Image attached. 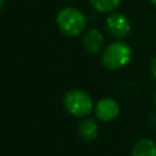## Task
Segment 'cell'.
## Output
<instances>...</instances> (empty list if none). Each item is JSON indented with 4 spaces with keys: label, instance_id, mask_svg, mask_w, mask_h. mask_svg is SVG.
I'll return each mask as SVG.
<instances>
[{
    "label": "cell",
    "instance_id": "cell-10",
    "mask_svg": "<svg viewBox=\"0 0 156 156\" xmlns=\"http://www.w3.org/2000/svg\"><path fill=\"white\" fill-rule=\"evenodd\" d=\"M150 74L152 76V78L156 79V56L150 62Z\"/></svg>",
    "mask_w": 156,
    "mask_h": 156
},
{
    "label": "cell",
    "instance_id": "cell-7",
    "mask_svg": "<svg viewBox=\"0 0 156 156\" xmlns=\"http://www.w3.org/2000/svg\"><path fill=\"white\" fill-rule=\"evenodd\" d=\"M78 133L85 141L94 140L99 134V126L93 118H84L78 126Z\"/></svg>",
    "mask_w": 156,
    "mask_h": 156
},
{
    "label": "cell",
    "instance_id": "cell-4",
    "mask_svg": "<svg viewBox=\"0 0 156 156\" xmlns=\"http://www.w3.org/2000/svg\"><path fill=\"white\" fill-rule=\"evenodd\" d=\"M106 29L113 38L123 39L130 33L132 24L126 15L121 12H112L106 18Z\"/></svg>",
    "mask_w": 156,
    "mask_h": 156
},
{
    "label": "cell",
    "instance_id": "cell-11",
    "mask_svg": "<svg viewBox=\"0 0 156 156\" xmlns=\"http://www.w3.org/2000/svg\"><path fill=\"white\" fill-rule=\"evenodd\" d=\"M149 1H150V4H151V5L156 6V0H149Z\"/></svg>",
    "mask_w": 156,
    "mask_h": 156
},
{
    "label": "cell",
    "instance_id": "cell-12",
    "mask_svg": "<svg viewBox=\"0 0 156 156\" xmlns=\"http://www.w3.org/2000/svg\"><path fill=\"white\" fill-rule=\"evenodd\" d=\"M4 1H5V0H0V10H1L2 6H4Z\"/></svg>",
    "mask_w": 156,
    "mask_h": 156
},
{
    "label": "cell",
    "instance_id": "cell-1",
    "mask_svg": "<svg viewBox=\"0 0 156 156\" xmlns=\"http://www.w3.org/2000/svg\"><path fill=\"white\" fill-rule=\"evenodd\" d=\"M56 24L58 29L67 37H77L84 32L87 27L85 15L72 6L63 7L56 16Z\"/></svg>",
    "mask_w": 156,
    "mask_h": 156
},
{
    "label": "cell",
    "instance_id": "cell-3",
    "mask_svg": "<svg viewBox=\"0 0 156 156\" xmlns=\"http://www.w3.org/2000/svg\"><path fill=\"white\" fill-rule=\"evenodd\" d=\"M65 110L74 117H85L94 110L90 95L82 89H71L63 95Z\"/></svg>",
    "mask_w": 156,
    "mask_h": 156
},
{
    "label": "cell",
    "instance_id": "cell-5",
    "mask_svg": "<svg viewBox=\"0 0 156 156\" xmlns=\"http://www.w3.org/2000/svg\"><path fill=\"white\" fill-rule=\"evenodd\" d=\"M94 112L98 119L102 122H110L115 119L119 113V105L112 98H104L94 106Z\"/></svg>",
    "mask_w": 156,
    "mask_h": 156
},
{
    "label": "cell",
    "instance_id": "cell-9",
    "mask_svg": "<svg viewBox=\"0 0 156 156\" xmlns=\"http://www.w3.org/2000/svg\"><path fill=\"white\" fill-rule=\"evenodd\" d=\"M90 5L99 12L112 13L121 5V0H89Z\"/></svg>",
    "mask_w": 156,
    "mask_h": 156
},
{
    "label": "cell",
    "instance_id": "cell-13",
    "mask_svg": "<svg viewBox=\"0 0 156 156\" xmlns=\"http://www.w3.org/2000/svg\"><path fill=\"white\" fill-rule=\"evenodd\" d=\"M154 102H155V105H156V91H155V94H154Z\"/></svg>",
    "mask_w": 156,
    "mask_h": 156
},
{
    "label": "cell",
    "instance_id": "cell-2",
    "mask_svg": "<svg viewBox=\"0 0 156 156\" xmlns=\"http://www.w3.org/2000/svg\"><path fill=\"white\" fill-rule=\"evenodd\" d=\"M132 58V49L130 46L122 41L117 40L108 44L101 55V63L105 68L110 71H117L123 68Z\"/></svg>",
    "mask_w": 156,
    "mask_h": 156
},
{
    "label": "cell",
    "instance_id": "cell-6",
    "mask_svg": "<svg viewBox=\"0 0 156 156\" xmlns=\"http://www.w3.org/2000/svg\"><path fill=\"white\" fill-rule=\"evenodd\" d=\"M82 44L88 52L98 54L104 49L105 39H104V35L101 34V32L93 28L84 33V35L82 38Z\"/></svg>",
    "mask_w": 156,
    "mask_h": 156
},
{
    "label": "cell",
    "instance_id": "cell-14",
    "mask_svg": "<svg viewBox=\"0 0 156 156\" xmlns=\"http://www.w3.org/2000/svg\"><path fill=\"white\" fill-rule=\"evenodd\" d=\"M155 44H156V43H155Z\"/></svg>",
    "mask_w": 156,
    "mask_h": 156
},
{
    "label": "cell",
    "instance_id": "cell-8",
    "mask_svg": "<svg viewBox=\"0 0 156 156\" xmlns=\"http://www.w3.org/2000/svg\"><path fill=\"white\" fill-rule=\"evenodd\" d=\"M132 156H156V144L146 138L140 139L134 144Z\"/></svg>",
    "mask_w": 156,
    "mask_h": 156
}]
</instances>
